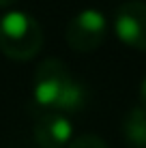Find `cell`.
Here are the masks:
<instances>
[{"mask_svg":"<svg viewBox=\"0 0 146 148\" xmlns=\"http://www.w3.org/2000/svg\"><path fill=\"white\" fill-rule=\"evenodd\" d=\"M138 95H140V105H142V108H146V77L142 79V84H140Z\"/></svg>","mask_w":146,"mask_h":148,"instance_id":"8","label":"cell"},{"mask_svg":"<svg viewBox=\"0 0 146 148\" xmlns=\"http://www.w3.org/2000/svg\"><path fill=\"white\" fill-rule=\"evenodd\" d=\"M43 47V28L26 11H7L0 17V52L11 60H30Z\"/></svg>","mask_w":146,"mask_h":148,"instance_id":"1","label":"cell"},{"mask_svg":"<svg viewBox=\"0 0 146 148\" xmlns=\"http://www.w3.org/2000/svg\"><path fill=\"white\" fill-rule=\"evenodd\" d=\"M67 148H108V144L95 133H84V135L73 137Z\"/></svg>","mask_w":146,"mask_h":148,"instance_id":"7","label":"cell"},{"mask_svg":"<svg viewBox=\"0 0 146 148\" xmlns=\"http://www.w3.org/2000/svg\"><path fill=\"white\" fill-rule=\"evenodd\" d=\"M123 135L131 148H146V108L135 105L125 114Z\"/></svg>","mask_w":146,"mask_h":148,"instance_id":"6","label":"cell"},{"mask_svg":"<svg viewBox=\"0 0 146 148\" xmlns=\"http://www.w3.org/2000/svg\"><path fill=\"white\" fill-rule=\"evenodd\" d=\"M34 140L41 148H67L73 140V122L67 114L45 112L34 122Z\"/></svg>","mask_w":146,"mask_h":148,"instance_id":"5","label":"cell"},{"mask_svg":"<svg viewBox=\"0 0 146 148\" xmlns=\"http://www.w3.org/2000/svg\"><path fill=\"white\" fill-rule=\"evenodd\" d=\"M71 75L73 73L67 69V64L58 58H47L43 62H39L37 71H34V82H32L34 103L39 108H43L45 112H54Z\"/></svg>","mask_w":146,"mask_h":148,"instance_id":"3","label":"cell"},{"mask_svg":"<svg viewBox=\"0 0 146 148\" xmlns=\"http://www.w3.org/2000/svg\"><path fill=\"white\" fill-rule=\"evenodd\" d=\"M108 34V17L99 9H82L71 17V22L67 24V39L69 47L75 49L80 54H88L99 49V45L105 41Z\"/></svg>","mask_w":146,"mask_h":148,"instance_id":"2","label":"cell"},{"mask_svg":"<svg viewBox=\"0 0 146 148\" xmlns=\"http://www.w3.org/2000/svg\"><path fill=\"white\" fill-rule=\"evenodd\" d=\"M114 34L123 45L146 52V2L127 0L114 13Z\"/></svg>","mask_w":146,"mask_h":148,"instance_id":"4","label":"cell"},{"mask_svg":"<svg viewBox=\"0 0 146 148\" xmlns=\"http://www.w3.org/2000/svg\"><path fill=\"white\" fill-rule=\"evenodd\" d=\"M15 2H17V0H0V9H7V7H11Z\"/></svg>","mask_w":146,"mask_h":148,"instance_id":"9","label":"cell"}]
</instances>
